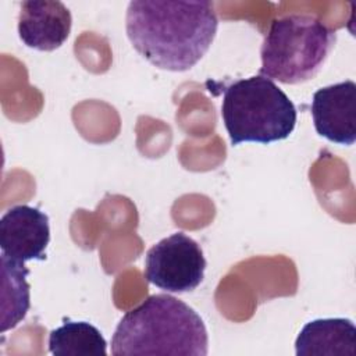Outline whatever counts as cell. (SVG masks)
Returning <instances> with one entry per match:
<instances>
[{
    "mask_svg": "<svg viewBox=\"0 0 356 356\" xmlns=\"http://www.w3.org/2000/svg\"><path fill=\"white\" fill-rule=\"evenodd\" d=\"M218 28L210 1L135 0L125 29L134 49L160 70H191L209 50Z\"/></svg>",
    "mask_w": 356,
    "mask_h": 356,
    "instance_id": "cell-1",
    "label": "cell"
},
{
    "mask_svg": "<svg viewBox=\"0 0 356 356\" xmlns=\"http://www.w3.org/2000/svg\"><path fill=\"white\" fill-rule=\"evenodd\" d=\"M207 330L185 302L157 293L146 298L120 320L111 338V355L206 356Z\"/></svg>",
    "mask_w": 356,
    "mask_h": 356,
    "instance_id": "cell-2",
    "label": "cell"
},
{
    "mask_svg": "<svg viewBox=\"0 0 356 356\" xmlns=\"http://www.w3.org/2000/svg\"><path fill=\"white\" fill-rule=\"evenodd\" d=\"M221 117L232 146L286 139L296 125V108L271 79L254 75L224 89Z\"/></svg>",
    "mask_w": 356,
    "mask_h": 356,
    "instance_id": "cell-3",
    "label": "cell"
},
{
    "mask_svg": "<svg viewBox=\"0 0 356 356\" xmlns=\"http://www.w3.org/2000/svg\"><path fill=\"white\" fill-rule=\"evenodd\" d=\"M335 39V31L313 15L275 18L261 44L260 75L286 85L306 82L321 70Z\"/></svg>",
    "mask_w": 356,
    "mask_h": 356,
    "instance_id": "cell-4",
    "label": "cell"
},
{
    "mask_svg": "<svg viewBox=\"0 0 356 356\" xmlns=\"http://www.w3.org/2000/svg\"><path fill=\"white\" fill-rule=\"evenodd\" d=\"M206 264L200 245L186 234L175 232L146 252L145 278L167 292H192L203 281Z\"/></svg>",
    "mask_w": 356,
    "mask_h": 356,
    "instance_id": "cell-5",
    "label": "cell"
},
{
    "mask_svg": "<svg viewBox=\"0 0 356 356\" xmlns=\"http://www.w3.org/2000/svg\"><path fill=\"white\" fill-rule=\"evenodd\" d=\"M49 242V217L39 209L18 204L3 214L0 220V248L3 254L18 263L33 259L43 260Z\"/></svg>",
    "mask_w": 356,
    "mask_h": 356,
    "instance_id": "cell-6",
    "label": "cell"
},
{
    "mask_svg": "<svg viewBox=\"0 0 356 356\" xmlns=\"http://www.w3.org/2000/svg\"><path fill=\"white\" fill-rule=\"evenodd\" d=\"M316 132L330 142L350 146L356 140V83L345 81L320 88L312 100Z\"/></svg>",
    "mask_w": 356,
    "mask_h": 356,
    "instance_id": "cell-7",
    "label": "cell"
},
{
    "mask_svg": "<svg viewBox=\"0 0 356 356\" xmlns=\"http://www.w3.org/2000/svg\"><path fill=\"white\" fill-rule=\"evenodd\" d=\"M72 17L61 1L28 0L21 3L18 36L22 43L40 51L58 49L70 36Z\"/></svg>",
    "mask_w": 356,
    "mask_h": 356,
    "instance_id": "cell-8",
    "label": "cell"
},
{
    "mask_svg": "<svg viewBox=\"0 0 356 356\" xmlns=\"http://www.w3.org/2000/svg\"><path fill=\"white\" fill-rule=\"evenodd\" d=\"M298 356H355L356 328L349 318L307 323L295 341Z\"/></svg>",
    "mask_w": 356,
    "mask_h": 356,
    "instance_id": "cell-9",
    "label": "cell"
},
{
    "mask_svg": "<svg viewBox=\"0 0 356 356\" xmlns=\"http://www.w3.org/2000/svg\"><path fill=\"white\" fill-rule=\"evenodd\" d=\"M28 274L24 263L1 253V332L14 328L29 310Z\"/></svg>",
    "mask_w": 356,
    "mask_h": 356,
    "instance_id": "cell-10",
    "label": "cell"
},
{
    "mask_svg": "<svg viewBox=\"0 0 356 356\" xmlns=\"http://www.w3.org/2000/svg\"><path fill=\"white\" fill-rule=\"evenodd\" d=\"M49 352L54 356H106L107 342L86 321H65L49 334Z\"/></svg>",
    "mask_w": 356,
    "mask_h": 356,
    "instance_id": "cell-11",
    "label": "cell"
}]
</instances>
